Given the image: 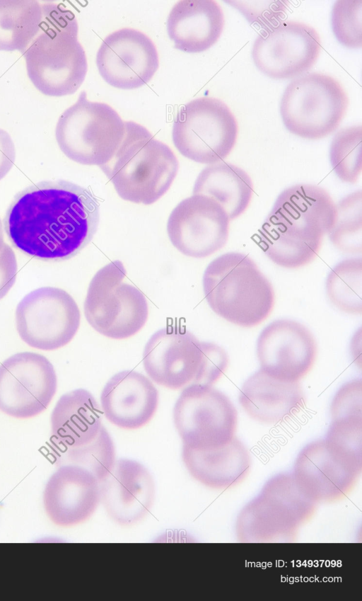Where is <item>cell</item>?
I'll return each instance as SVG.
<instances>
[{
  "instance_id": "cell-31",
  "label": "cell",
  "mask_w": 362,
  "mask_h": 601,
  "mask_svg": "<svg viewBox=\"0 0 362 601\" xmlns=\"http://www.w3.org/2000/svg\"><path fill=\"white\" fill-rule=\"evenodd\" d=\"M332 244L341 251H362V192L354 191L335 205V217L327 233Z\"/></svg>"
},
{
  "instance_id": "cell-27",
  "label": "cell",
  "mask_w": 362,
  "mask_h": 601,
  "mask_svg": "<svg viewBox=\"0 0 362 601\" xmlns=\"http://www.w3.org/2000/svg\"><path fill=\"white\" fill-rule=\"evenodd\" d=\"M253 183L249 174L228 162L209 164L198 175L193 195H202L217 202L230 220L245 212L253 194Z\"/></svg>"
},
{
  "instance_id": "cell-14",
  "label": "cell",
  "mask_w": 362,
  "mask_h": 601,
  "mask_svg": "<svg viewBox=\"0 0 362 601\" xmlns=\"http://www.w3.org/2000/svg\"><path fill=\"white\" fill-rule=\"evenodd\" d=\"M320 48V38L315 28L288 21L259 33L252 45V58L264 75L276 79H291L314 65Z\"/></svg>"
},
{
  "instance_id": "cell-8",
  "label": "cell",
  "mask_w": 362,
  "mask_h": 601,
  "mask_svg": "<svg viewBox=\"0 0 362 601\" xmlns=\"http://www.w3.org/2000/svg\"><path fill=\"white\" fill-rule=\"evenodd\" d=\"M349 104L347 95L333 77L310 73L293 79L280 102L286 128L308 139L323 138L337 130Z\"/></svg>"
},
{
  "instance_id": "cell-10",
  "label": "cell",
  "mask_w": 362,
  "mask_h": 601,
  "mask_svg": "<svg viewBox=\"0 0 362 601\" xmlns=\"http://www.w3.org/2000/svg\"><path fill=\"white\" fill-rule=\"evenodd\" d=\"M314 502L292 473L278 474L242 511L238 534L247 542L287 539L312 514Z\"/></svg>"
},
{
  "instance_id": "cell-37",
  "label": "cell",
  "mask_w": 362,
  "mask_h": 601,
  "mask_svg": "<svg viewBox=\"0 0 362 601\" xmlns=\"http://www.w3.org/2000/svg\"><path fill=\"white\" fill-rule=\"evenodd\" d=\"M4 244L5 243L4 242L3 226H2L1 221L0 219V251L1 250Z\"/></svg>"
},
{
  "instance_id": "cell-19",
  "label": "cell",
  "mask_w": 362,
  "mask_h": 601,
  "mask_svg": "<svg viewBox=\"0 0 362 601\" xmlns=\"http://www.w3.org/2000/svg\"><path fill=\"white\" fill-rule=\"evenodd\" d=\"M269 213L289 236L322 244L334 223L335 204L322 187L297 184L278 195Z\"/></svg>"
},
{
  "instance_id": "cell-13",
  "label": "cell",
  "mask_w": 362,
  "mask_h": 601,
  "mask_svg": "<svg viewBox=\"0 0 362 601\" xmlns=\"http://www.w3.org/2000/svg\"><path fill=\"white\" fill-rule=\"evenodd\" d=\"M57 389L54 368L44 355L18 353L0 365V411L9 416L28 418L40 414Z\"/></svg>"
},
{
  "instance_id": "cell-22",
  "label": "cell",
  "mask_w": 362,
  "mask_h": 601,
  "mask_svg": "<svg viewBox=\"0 0 362 601\" xmlns=\"http://www.w3.org/2000/svg\"><path fill=\"white\" fill-rule=\"evenodd\" d=\"M158 389L145 375L123 370L107 382L100 394L103 414L118 428L134 430L147 424L156 412Z\"/></svg>"
},
{
  "instance_id": "cell-7",
  "label": "cell",
  "mask_w": 362,
  "mask_h": 601,
  "mask_svg": "<svg viewBox=\"0 0 362 601\" xmlns=\"http://www.w3.org/2000/svg\"><path fill=\"white\" fill-rule=\"evenodd\" d=\"M126 273L119 260L107 264L90 280L84 301L88 324L101 335L112 339L135 335L148 316V305L143 292L123 282Z\"/></svg>"
},
{
  "instance_id": "cell-16",
  "label": "cell",
  "mask_w": 362,
  "mask_h": 601,
  "mask_svg": "<svg viewBox=\"0 0 362 601\" xmlns=\"http://www.w3.org/2000/svg\"><path fill=\"white\" fill-rule=\"evenodd\" d=\"M361 469L362 462L347 456L324 438L301 450L292 474L312 500L329 501L348 493Z\"/></svg>"
},
{
  "instance_id": "cell-21",
  "label": "cell",
  "mask_w": 362,
  "mask_h": 601,
  "mask_svg": "<svg viewBox=\"0 0 362 601\" xmlns=\"http://www.w3.org/2000/svg\"><path fill=\"white\" fill-rule=\"evenodd\" d=\"M100 500V482L88 470L62 465L48 479L43 504L49 520L60 527H72L88 520Z\"/></svg>"
},
{
  "instance_id": "cell-29",
  "label": "cell",
  "mask_w": 362,
  "mask_h": 601,
  "mask_svg": "<svg viewBox=\"0 0 362 601\" xmlns=\"http://www.w3.org/2000/svg\"><path fill=\"white\" fill-rule=\"evenodd\" d=\"M327 295L338 309L350 314L362 313V259L341 261L326 279Z\"/></svg>"
},
{
  "instance_id": "cell-17",
  "label": "cell",
  "mask_w": 362,
  "mask_h": 601,
  "mask_svg": "<svg viewBox=\"0 0 362 601\" xmlns=\"http://www.w3.org/2000/svg\"><path fill=\"white\" fill-rule=\"evenodd\" d=\"M96 65L110 86L134 89L148 84L159 66L155 44L144 33L124 28L109 34L96 55Z\"/></svg>"
},
{
  "instance_id": "cell-34",
  "label": "cell",
  "mask_w": 362,
  "mask_h": 601,
  "mask_svg": "<svg viewBox=\"0 0 362 601\" xmlns=\"http://www.w3.org/2000/svg\"><path fill=\"white\" fill-rule=\"evenodd\" d=\"M252 25L267 29L281 22L287 2L282 1H227Z\"/></svg>"
},
{
  "instance_id": "cell-18",
  "label": "cell",
  "mask_w": 362,
  "mask_h": 601,
  "mask_svg": "<svg viewBox=\"0 0 362 601\" xmlns=\"http://www.w3.org/2000/svg\"><path fill=\"white\" fill-rule=\"evenodd\" d=\"M317 345L311 332L291 319H277L267 325L257 341L260 370L285 381L298 382L311 370Z\"/></svg>"
},
{
  "instance_id": "cell-12",
  "label": "cell",
  "mask_w": 362,
  "mask_h": 601,
  "mask_svg": "<svg viewBox=\"0 0 362 601\" xmlns=\"http://www.w3.org/2000/svg\"><path fill=\"white\" fill-rule=\"evenodd\" d=\"M15 317L21 338L42 350H54L68 344L81 321L74 298L54 287H42L26 294L17 305Z\"/></svg>"
},
{
  "instance_id": "cell-36",
  "label": "cell",
  "mask_w": 362,
  "mask_h": 601,
  "mask_svg": "<svg viewBox=\"0 0 362 601\" xmlns=\"http://www.w3.org/2000/svg\"><path fill=\"white\" fill-rule=\"evenodd\" d=\"M16 159V149L9 134L0 128V181L11 169Z\"/></svg>"
},
{
  "instance_id": "cell-32",
  "label": "cell",
  "mask_w": 362,
  "mask_h": 601,
  "mask_svg": "<svg viewBox=\"0 0 362 601\" xmlns=\"http://www.w3.org/2000/svg\"><path fill=\"white\" fill-rule=\"evenodd\" d=\"M329 160L337 177L355 183L362 171V127L354 125L340 130L333 137Z\"/></svg>"
},
{
  "instance_id": "cell-11",
  "label": "cell",
  "mask_w": 362,
  "mask_h": 601,
  "mask_svg": "<svg viewBox=\"0 0 362 601\" xmlns=\"http://www.w3.org/2000/svg\"><path fill=\"white\" fill-rule=\"evenodd\" d=\"M173 422L182 446L208 450L228 443L235 436L238 413L230 399L209 384H191L182 391L173 408Z\"/></svg>"
},
{
  "instance_id": "cell-26",
  "label": "cell",
  "mask_w": 362,
  "mask_h": 601,
  "mask_svg": "<svg viewBox=\"0 0 362 601\" xmlns=\"http://www.w3.org/2000/svg\"><path fill=\"white\" fill-rule=\"evenodd\" d=\"M182 459L196 481L218 489L242 481L251 466L247 449L235 437L223 446L208 450H194L182 446Z\"/></svg>"
},
{
  "instance_id": "cell-35",
  "label": "cell",
  "mask_w": 362,
  "mask_h": 601,
  "mask_svg": "<svg viewBox=\"0 0 362 601\" xmlns=\"http://www.w3.org/2000/svg\"><path fill=\"white\" fill-rule=\"evenodd\" d=\"M17 275V262L12 248L4 244L0 251V299L15 283Z\"/></svg>"
},
{
  "instance_id": "cell-25",
  "label": "cell",
  "mask_w": 362,
  "mask_h": 601,
  "mask_svg": "<svg viewBox=\"0 0 362 601\" xmlns=\"http://www.w3.org/2000/svg\"><path fill=\"white\" fill-rule=\"evenodd\" d=\"M103 411L93 395L76 389L63 394L51 414L53 449L72 448L91 442L99 434Z\"/></svg>"
},
{
  "instance_id": "cell-30",
  "label": "cell",
  "mask_w": 362,
  "mask_h": 601,
  "mask_svg": "<svg viewBox=\"0 0 362 601\" xmlns=\"http://www.w3.org/2000/svg\"><path fill=\"white\" fill-rule=\"evenodd\" d=\"M57 463L62 465H75L93 474L101 481L112 469L116 462L115 447L105 426L91 442L72 448L53 449Z\"/></svg>"
},
{
  "instance_id": "cell-23",
  "label": "cell",
  "mask_w": 362,
  "mask_h": 601,
  "mask_svg": "<svg viewBox=\"0 0 362 601\" xmlns=\"http://www.w3.org/2000/svg\"><path fill=\"white\" fill-rule=\"evenodd\" d=\"M239 403L253 420L273 425L298 413L305 396L298 382L279 379L259 370L243 383Z\"/></svg>"
},
{
  "instance_id": "cell-2",
  "label": "cell",
  "mask_w": 362,
  "mask_h": 601,
  "mask_svg": "<svg viewBox=\"0 0 362 601\" xmlns=\"http://www.w3.org/2000/svg\"><path fill=\"white\" fill-rule=\"evenodd\" d=\"M41 5L40 31L23 53L28 76L45 95L72 94L81 86L88 71L86 55L78 40L76 18L60 4Z\"/></svg>"
},
{
  "instance_id": "cell-33",
  "label": "cell",
  "mask_w": 362,
  "mask_h": 601,
  "mask_svg": "<svg viewBox=\"0 0 362 601\" xmlns=\"http://www.w3.org/2000/svg\"><path fill=\"white\" fill-rule=\"evenodd\" d=\"M334 36L344 46L357 49L362 46V1H337L331 13Z\"/></svg>"
},
{
  "instance_id": "cell-1",
  "label": "cell",
  "mask_w": 362,
  "mask_h": 601,
  "mask_svg": "<svg viewBox=\"0 0 362 601\" xmlns=\"http://www.w3.org/2000/svg\"><path fill=\"white\" fill-rule=\"evenodd\" d=\"M100 219L98 199L65 180L43 181L20 191L8 208L4 230L14 247L43 261H63L93 239Z\"/></svg>"
},
{
  "instance_id": "cell-5",
  "label": "cell",
  "mask_w": 362,
  "mask_h": 601,
  "mask_svg": "<svg viewBox=\"0 0 362 601\" xmlns=\"http://www.w3.org/2000/svg\"><path fill=\"white\" fill-rule=\"evenodd\" d=\"M228 364V355L221 346L200 341L178 326L156 331L143 352L144 367L151 379L174 390L194 384L212 385Z\"/></svg>"
},
{
  "instance_id": "cell-9",
  "label": "cell",
  "mask_w": 362,
  "mask_h": 601,
  "mask_svg": "<svg viewBox=\"0 0 362 601\" xmlns=\"http://www.w3.org/2000/svg\"><path fill=\"white\" fill-rule=\"evenodd\" d=\"M237 120L222 101L213 97L194 99L177 112L172 130L179 152L195 162H221L233 150L238 137Z\"/></svg>"
},
{
  "instance_id": "cell-24",
  "label": "cell",
  "mask_w": 362,
  "mask_h": 601,
  "mask_svg": "<svg viewBox=\"0 0 362 601\" xmlns=\"http://www.w3.org/2000/svg\"><path fill=\"white\" fill-rule=\"evenodd\" d=\"M223 26V10L211 0L180 1L167 19L168 34L175 47L189 53L210 48L220 38Z\"/></svg>"
},
{
  "instance_id": "cell-4",
  "label": "cell",
  "mask_w": 362,
  "mask_h": 601,
  "mask_svg": "<svg viewBox=\"0 0 362 601\" xmlns=\"http://www.w3.org/2000/svg\"><path fill=\"white\" fill-rule=\"evenodd\" d=\"M126 125V134L116 154L100 168L121 198L151 205L168 190L179 162L173 150L144 127L130 121Z\"/></svg>"
},
{
  "instance_id": "cell-3",
  "label": "cell",
  "mask_w": 362,
  "mask_h": 601,
  "mask_svg": "<svg viewBox=\"0 0 362 601\" xmlns=\"http://www.w3.org/2000/svg\"><path fill=\"white\" fill-rule=\"evenodd\" d=\"M203 290L211 309L242 327L264 321L274 304L273 287L248 256L228 252L213 260L203 275Z\"/></svg>"
},
{
  "instance_id": "cell-15",
  "label": "cell",
  "mask_w": 362,
  "mask_h": 601,
  "mask_svg": "<svg viewBox=\"0 0 362 601\" xmlns=\"http://www.w3.org/2000/svg\"><path fill=\"white\" fill-rule=\"evenodd\" d=\"M228 214L212 198L192 195L170 213L167 232L172 244L182 254L205 258L222 248L229 234Z\"/></svg>"
},
{
  "instance_id": "cell-28",
  "label": "cell",
  "mask_w": 362,
  "mask_h": 601,
  "mask_svg": "<svg viewBox=\"0 0 362 601\" xmlns=\"http://www.w3.org/2000/svg\"><path fill=\"white\" fill-rule=\"evenodd\" d=\"M42 18L37 1L0 0V50L23 53L38 34Z\"/></svg>"
},
{
  "instance_id": "cell-20",
  "label": "cell",
  "mask_w": 362,
  "mask_h": 601,
  "mask_svg": "<svg viewBox=\"0 0 362 601\" xmlns=\"http://www.w3.org/2000/svg\"><path fill=\"white\" fill-rule=\"evenodd\" d=\"M156 496L154 479L140 462L122 458L116 460L108 475L100 481V500L117 524L131 526L151 511Z\"/></svg>"
},
{
  "instance_id": "cell-6",
  "label": "cell",
  "mask_w": 362,
  "mask_h": 601,
  "mask_svg": "<svg viewBox=\"0 0 362 601\" xmlns=\"http://www.w3.org/2000/svg\"><path fill=\"white\" fill-rule=\"evenodd\" d=\"M127 125L107 103L93 102L83 91L76 102L60 115L57 142L71 160L102 166L115 156L126 134Z\"/></svg>"
}]
</instances>
